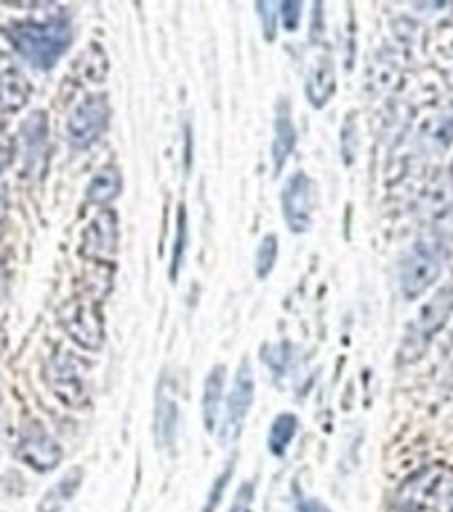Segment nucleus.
Returning a JSON list of instances; mask_svg holds the SVG:
<instances>
[{
  "label": "nucleus",
  "instance_id": "10",
  "mask_svg": "<svg viewBox=\"0 0 453 512\" xmlns=\"http://www.w3.org/2000/svg\"><path fill=\"white\" fill-rule=\"evenodd\" d=\"M22 171L27 176H43L48 163V118L46 112H30L19 131Z\"/></svg>",
  "mask_w": 453,
  "mask_h": 512
},
{
  "label": "nucleus",
  "instance_id": "18",
  "mask_svg": "<svg viewBox=\"0 0 453 512\" xmlns=\"http://www.w3.org/2000/svg\"><path fill=\"white\" fill-rule=\"evenodd\" d=\"M123 190V174L118 166L99 168L86 187V200L94 206H110Z\"/></svg>",
  "mask_w": 453,
  "mask_h": 512
},
{
  "label": "nucleus",
  "instance_id": "3",
  "mask_svg": "<svg viewBox=\"0 0 453 512\" xmlns=\"http://www.w3.org/2000/svg\"><path fill=\"white\" fill-rule=\"evenodd\" d=\"M88 363L78 358L70 350H54L51 358L43 366V376H46L48 387L56 398L62 400L67 408H86L88 403V384H86Z\"/></svg>",
  "mask_w": 453,
  "mask_h": 512
},
{
  "label": "nucleus",
  "instance_id": "29",
  "mask_svg": "<svg viewBox=\"0 0 453 512\" xmlns=\"http://www.w3.org/2000/svg\"><path fill=\"white\" fill-rule=\"evenodd\" d=\"M296 512H331L326 504L320 502V499H299L296 502Z\"/></svg>",
  "mask_w": 453,
  "mask_h": 512
},
{
  "label": "nucleus",
  "instance_id": "24",
  "mask_svg": "<svg viewBox=\"0 0 453 512\" xmlns=\"http://www.w3.org/2000/svg\"><path fill=\"white\" fill-rule=\"evenodd\" d=\"M256 480H243L235 491V499L230 504V512H254Z\"/></svg>",
  "mask_w": 453,
  "mask_h": 512
},
{
  "label": "nucleus",
  "instance_id": "8",
  "mask_svg": "<svg viewBox=\"0 0 453 512\" xmlns=\"http://www.w3.org/2000/svg\"><path fill=\"white\" fill-rule=\"evenodd\" d=\"M315 203H318V190H315L310 174L296 171V174L288 176L283 192H280V208H283L286 227L294 235H304L312 227Z\"/></svg>",
  "mask_w": 453,
  "mask_h": 512
},
{
  "label": "nucleus",
  "instance_id": "15",
  "mask_svg": "<svg viewBox=\"0 0 453 512\" xmlns=\"http://www.w3.org/2000/svg\"><path fill=\"white\" fill-rule=\"evenodd\" d=\"M224 379H227V368L219 363L208 371L206 382H203V424H206L208 435H216L219 430V416H222L224 400H227Z\"/></svg>",
  "mask_w": 453,
  "mask_h": 512
},
{
  "label": "nucleus",
  "instance_id": "11",
  "mask_svg": "<svg viewBox=\"0 0 453 512\" xmlns=\"http://www.w3.org/2000/svg\"><path fill=\"white\" fill-rule=\"evenodd\" d=\"M118 235L120 224L118 214L107 208L102 214H96L88 227L83 230V240H80V254L88 259H112L118 251Z\"/></svg>",
  "mask_w": 453,
  "mask_h": 512
},
{
  "label": "nucleus",
  "instance_id": "23",
  "mask_svg": "<svg viewBox=\"0 0 453 512\" xmlns=\"http://www.w3.org/2000/svg\"><path fill=\"white\" fill-rule=\"evenodd\" d=\"M358 136H360L358 115L350 112L347 120L342 123V160L347 163V166H352L355 158H358Z\"/></svg>",
  "mask_w": 453,
  "mask_h": 512
},
{
  "label": "nucleus",
  "instance_id": "20",
  "mask_svg": "<svg viewBox=\"0 0 453 512\" xmlns=\"http://www.w3.org/2000/svg\"><path fill=\"white\" fill-rule=\"evenodd\" d=\"M187 243H190V222H187V206L179 203V211H176V235H174V248H171V280L179 278L182 272L184 256H187Z\"/></svg>",
  "mask_w": 453,
  "mask_h": 512
},
{
  "label": "nucleus",
  "instance_id": "7",
  "mask_svg": "<svg viewBox=\"0 0 453 512\" xmlns=\"http://www.w3.org/2000/svg\"><path fill=\"white\" fill-rule=\"evenodd\" d=\"M14 454L22 459L27 467L38 472H51L56 470L64 459L62 443L48 432V427L43 422H27L19 430V438H16Z\"/></svg>",
  "mask_w": 453,
  "mask_h": 512
},
{
  "label": "nucleus",
  "instance_id": "5",
  "mask_svg": "<svg viewBox=\"0 0 453 512\" xmlns=\"http://www.w3.org/2000/svg\"><path fill=\"white\" fill-rule=\"evenodd\" d=\"M110 126V99L102 91L83 96L67 118V144L75 152L88 150Z\"/></svg>",
  "mask_w": 453,
  "mask_h": 512
},
{
  "label": "nucleus",
  "instance_id": "26",
  "mask_svg": "<svg viewBox=\"0 0 453 512\" xmlns=\"http://www.w3.org/2000/svg\"><path fill=\"white\" fill-rule=\"evenodd\" d=\"M302 14H304V6L299 0H283L280 3V22L286 30H296L299 22H302Z\"/></svg>",
  "mask_w": 453,
  "mask_h": 512
},
{
  "label": "nucleus",
  "instance_id": "21",
  "mask_svg": "<svg viewBox=\"0 0 453 512\" xmlns=\"http://www.w3.org/2000/svg\"><path fill=\"white\" fill-rule=\"evenodd\" d=\"M278 256H280V243H278V235H264V240L259 243L256 248V262H254V272L256 278L264 280L270 278L272 270H275V264H278Z\"/></svg>",
  "mask_w": 453,
  "mask_h": 512
},
{
  "label": "nucleus",
  "instance_id": "1",
  "mask_svg": "<svg viewBox=\"0 0 453 512\" xmlns=\"http://www.w3.org/2000/svg\"><path fill=\"white\" fill-rule=\"evenodd\" d=\"M3 38L16 54L38 70H51L72 46L75 30L67 14H51L43 19H11L3 27Z\"/></svg>",
  "mask_w": 453,
  "mask_h": 512
},
{
  "label": "nucleus",
  "instance_id": "16",
  "mask_svg": "<svg viewBox=\"0 0 453 512\" xmlns=\"http://www.w3.org/2000/svg\"><path fill=\"white\" fill-rule=\"evenodd\" d=\"M176 424H179V408L176 400L171 398L160 382L158 395H155V419H152V430L160 448H174L176 443Z\"/></svg>",
  "mask_w": 453,
  "mask_h": 512
},
{
  "label": "nucleus",
  "instance_id": "27",
  "mask_svg": "<svg viewBox=\"0 0 453 512\" xmlns=\"http://www.w3.org/2000/svg\"><path fill=\"white\" fill-rule=\"evenodd\" d=\"M323 14H326V11H323V6H320V3H315V6H312V30H310V38L315 40V43H318V40L326 35Z\"/></svg>",
  "mask_w": 453,
  "mask_h": 512
},
{
  "label": "nucleus",
  "instance_id": "22",
  "mask_svg": "<svg viewBox=\"0 0 453 512\" xmlns=\"http://www.w3.org/2000/svg\"><path fill=\"white\" fill-rule=\"evenodd\" d=\"M235 464H238V456L232 454L230 459H227V464L222 467V472H219V475L214 478V483H211V491H208V496H206L203 512H216V507L222 504L224 491H227V486L232 483V470H235Z\"/></svg>",
  "mask_w": 453,
  "mask_h": 512
},
{
  "label": "nucleus",
  "instance_id": "30",
  "mask_svg": "<svg viewBox=\"0 0 453 512\" xmlns=\"http://www.w3.org/2000/svg\"><path fill=\"white\" fill-rule=\"evenodd\" d=\"M184 155H187V158H184V166L192 168V128L190 126H187V131H184Z\"/></svg>",
  "mask_w": 453,
  "mask_h": 512
},
{
  "label": "nucleus",
  "instance_id": "17",
  "mask_svg": "<svg viewBox=\"0 0 453 512\" xmlns=\"http://www.w3.org/2000/svg\"><path fill=\"white\" fill-rule=\"evenodd\" d=\"M80 486H83V467H72L43 494V499L38 502V512H62L78 496Z\"/></svg>",
  "mask_w": 453,
  "mask_h": 512
},
{
  "label": "nucleus",
  "instance_id": "12",
  "mask_svg": "<svg viewBox=\"0 0 453 512\" xmlns=\"http://www.w3.org/2000/svg\"><path fill=\"white\" fill-rule=\"evenodd\" d=\"M296 123L294 115H291V102H288V96L278 99L275 104V120H272V171L280 174L283 168H286L288 158L294 155L296 150Z\"/></svg>",
  "mask_w": 453,
  "mask_h": 512
},
{
  "label": "nucleus",
  "instance_id": "31",
  "mask_svg": "<svg viewBox=\"0 0 453 512\" xmlns=\"http://www.w3.org/2000/svg\"><path fill=\"white\" fill-rule=\"evenodd\" d=\"M8 214V195H6V187H0V222L6 219Z\"/></svg>",
  "mask_w": 453,
  "mask_h": 512
},
{
  "label": "nucleus",
  "instance_id": "14",
  "mask_svg": "<svg viewBox=\"0 0 453 512\" xmlns=\"http://www.w3.org/2000/svg\"><path fill=\"white\" fill-rule=\"evenodd\" d=\"M304 91H307V102L315 110H323L331 102V96L336 91V70L331 56H318L312 62V67L307 70V88Z\"/></svg>",
  "mask_w": 453,
  "mask_h": 512
},
{
  "label": "nucleus",
  "instance_id": "6",
  "mask_svg": "<svg viewBox=\"0 0 453 512\" xmlns=\"http://www.w3.org/2000/svg\"><path fill=\"white\" fill-rule=\"evenodd\" d=\"M254 398V368H251V360L243 358L238 371H235V379H232V387L227 392V400H224V419L222 427H219V440H222L224 446H232L240 438L243 424H246L248 414H251V406H254Z\"/></svg>",
  "mask_w": 453,
  "mask_h": 512
},
{
  "label": "nucleus",
  "instance_id": "4",
  "mask_svg": "<svg viewBox=\"0 0 453 512\" xmlns=\"http://www.w3.org/2000/svg\"><path fill=\"white\" fill-rule=\"evenodd\" d=\"M453 312V286L440 288L438 294L432 296L430 302L424 304L422 312L416 315L411 328L406 331V339L400 344V360L403 363H414L427 352L432 336L438 334L440 328L446 326V320Z\"/></svg>",
  "mask_w": 453,
  "mask_h": 512
},
{
  "label": "nucleus",
  "instance_id": "13",
  "mask_svg": "<svg viewBox=\"0 0 453 512\" xmlns=\"http://www.w3.org/2000/svg\"><path fill=\"white\" fill-rule=\"evenodd\" d=\"M32 94L30 78L16 64L14 56L0 54V110L16 112L22 110Z\"/></svg>",
  "mask_w": 453,
  "mask_h": 512
},
{
  "label": "nucleus",
  "instance_id": "19",
  "mask_svg": "<svg viewBox=\"0 0 453 512\" xmlns=\"http://www.w3.org/2000/svg\"><path fill=\"white\" fill-rule=\"evenodd\" d=\"M296 432H299V419L294 414H278L272 419L270 435H267V448H270L272 456H286L288 446H291V440L296 438Z\"/></svg>",
  "mask_w": 453,
  "mask_h": 512
},
{
  "label": "nucleus",
  "instance_id": "2",
  "mask_svg": "<svg viewBox=\"0 0 453 512\" xmlns=\"http://www.w3.org/2000/svg\"><path fill=\"white\" fill-rule=\"evenodd\" d=\"M440 270H443V248H440L438 240H416L400 262L398 283L403 299L411 302V299L427 294L435 286V280L440 278Z\"/></svg>",
  "mask_w": 453,
  "mask_h": 512
},
{
  "label": "nucleus",
  "instance_id": "9",
  "mask_svg": "<svg viewBox=\"0 0 453 512\" xmlns=\"http://www.w3.org/2000/svg\"><path fill=\"white\" fill-rule=\"evenodd\" d=\"M62 328L83 350H102L104 323L102 312L94 302H72L62 312Z\"/></svg>",
  "mask_w": 453,
  "mask_h": 512
},
{
  "label": "nucleus",
  "instance_id": "25",
  "mask_svg": "<svg viewBox=\"0 0 453 512\" xmlns=\"http://www.w3.org/2000/svg\"><path fill=\"white\" fill-rule=\"evenodd\" d=\"M256 14L262 16V27L267 40H275V27L280 19V3H256Z\"/></svg>",
  "mask_w": 453,
  "mask_h": 512
},
{
  "label": "nucleus",
  "instance_id": "28",
  "mask_svg": "<svg viewBox=\"0 0 453 512\" xmlns=\"http://www.w3.org/2000/svg\"><path fill=\"white\" fill-rule=\"evenodd\" d=\"M14 150H16L14 142H11L8 136L0 134V174H3V171L8 168V163L14 160Z\"/></svg>",
  "mask_w": 453,
  "mask_h": 512
},
{
  "label": "nucleus",
  "instance_id": "32",
  "mask_svg": "<svg viewBox=\"0 0 453 512\" xmlns=\"http://www.w3.org/2000/svg\"><path fill=\"white\" fill-rule=\"evenodd\" d=\"M0 288H3V275H0Z\"/></svg>",
  "mask_w": 453,
  "mask_h": 512
}]
</instances>
